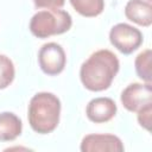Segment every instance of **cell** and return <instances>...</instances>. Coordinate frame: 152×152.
Here are the masks:
<instances>
[{
    "label": "cell",
    "instance_id": "8fae6325",
    "mask_svg": "<svg viewBox=\"0 0 152 152\" xmlns=\"http://www.w3.org/2000/svg\"><path fill=\"white\" fill-rule=\"evenodd\" d=\"M70 4L83 17H96L104 8V0H70Z\"/></svg>",
    "mask_w": 152,
    "mask_h": 152
},
{
    "label": "cell",
    "instance_id": "5b68a950",
    "mask_svg": "<svg viewBox=\"0 0 152 152\" xmlns=\"http://www.w3.org/2000/svg\"><path fill=\"white\" fill-rule=\"evenodd\" d=\"M38 62L40 69L46 75H58L63 71L66 63L65 52L59 44L53 42L46 43L38 52Z\"/></svg>",
    "mask_w": 152,
    "mask_h": 152
},
{
    "label": "cell",
    "instance_id": "30bf717a",
    "mask_svg": "<svg viewBox=\"0 0 152 152\" xmlns=\"http://www.w3.org/2000/svg\"><path fill=\"white\" fill-rule=\"evenodd\" d=\"M21 120L11 112L0 113V141H12L21 134Z\"/></svg>",
    "mask_w": 152,
    "mask_h": 152
},
{
    "label": "cell",
    "instance_id": "7a4b0ae2",
    "mask_svg": "<svg viewBox=\"0 0 152 152\" xmlns=\"http://www.w3.org/2000/svg\"><path fill=\"white\" fill-rule=\"evenodd\" d=\"M61 101L52 93L36 94L28 104V124L39 134L51 133L59 122Z\"/></svg>",
    "mask_w": 152,
    "mask_h": 152
},
{
    "label": "cell",
    "instance_id": "4fadbf2b",
    "mask_svg": "<svg viewBox=\"0 0 152 152\" xmlns=\"http://www.w3.org/2000/svg\"><path fill=\"white\" fill-rule=\"evenodd\" d=\"M13 62L5 55H0V89L7 88L14 80Z\"/></svg>",
    "mask_w": 152,
    "mask_h": 152
},
{
    "label": "cell",
    "instance_id": "ba28073f",
    "mask_svg": "<svg viewBox=\"0 0 152 152\" xmlns=\"http://www.w3.org/2000/svg\"><path fill=\"white\" fill-rule=\"evenodd\" d=\"M86 114L95 124L107 122L116 114V104L109 97H95L87 104Z\"/></svg>",
    "mask_w": 152,
    "mask_h": 152
},
{
    "label": "cell",
    "instance_id": "8992f818",
    "mask_svg": "<svg viewBox=\"0 0 152 152\" xmlns=\"http://www.w3.org/2000/svg\"><path fill=\"white\" fill-rule=\"evenodd\" d=\"M121 103L129 112H138L152 103L151 83H131L121 93Z\"/></svg>",
    "mask_w": 152,
    "mask_h": 152
},
{
    "label": "cell",
    "instance_id": "3957f363",
    "mask_svg": "<svg viewBox=\"0 0 152 152\" xmlns=\"http://www.w3.org/2000/svg\"><path fill=\"white\" fill-rule=\"evenodd\" d=\"M71 15L59 8H48L37 12L30 21V31L38 38H48L53 34H62L70 30Z\"/></svg>",
    "mask_w": 152,
    "mask_h": 152
},
{
    "label": "cell",
    "instance_id": "2e32d148",
    "mask_svg": "<svg viewBox=\"0 0 152 152\" xmlns=\"http://www.w3.org/2000/svg\"><path fill=\"white\" fill-rule=\"evenodd\" d=\"M148 1H150V0H148Z\"/></svg>",
    "mask_w": 152,
    "mask_h": 152
},
{
    "label": "cell",
    "instance_id": "7c38bea8",
    "mask_svg": "<svg viewBox=\"0 0 152 152\" xmlns=\"http://www.w3.org/2000/svg\"><path fill=\"white\" fill-rule=\"evenodd\" d=\"M151 57H152V52L150 49L144 50L142 52H140L135 61H134V66H135V71L138 74V76L147 82L151 83L152 81V72H151Z\"/></svg>",
    "mask_w": 152,
    "mask_h": 152
},
{
    "label": "cell",
    "instance_id": "9c48e42d",
    "mask_svg": "<svg viewBox=\"0 0 152 152\" xmlns=\"http://www.w3.org/2000/svg\"><path fill=\"white\" fill-rule=\"evenodd\" d=\"M125 15L131 21L150 26L152 24V6L148 0H129L125 6Z\"/></svg>",
    "mask_w": 152,
    "mask_h": 152
},
{
    "label": "cell",
    "instance_id": "5bb4252c",
    "mask_svg": "<svg viewBox=\"0 0 152 152\" xmlns=\"http://www.w3.org/2000/svg\"><path fill=\"white\" fill-rule=\"evenodd\" d=\"M151 118H152V103L138 110V121L140 126L146 128L147 131L151 129Z\"/></svg>",
    "mask_w": 152,
    "mask_h": 152
},
{
    "label": "cell",
    "instance_id": "9a60e30c",
    "mask_svg": "<svg viewBox=\"0 0 152 152\" xmlns=\"http://www.w3.org/2000/svg\"><path fill=\"white\" fill-rule=\"evenodd\" d=\"M33 2L38 8H61L65 0H33Z\"/></svg>",
    "mask_w": 152,
    "mask_h": 152
},
{
    "label": "cell",
    "instance_id": "6da1fadb",
    "mask_svg": "<svg viewBox=\"0 0 152 152\" xmlns=\"http://www.w3.org/2000/svg\"><path fill=\"white\" fill-rule=\"evenodd\" d=\"M119 68L120 63L114 52L107 49L97 50L81 65V82L88 90H106L112 84Z\"/></svg>",
    "mask_w": 152,
    "mask_h": 152
},
{
    "label": "cell",
    "instance_id": "52a82bcc",
    "mask_svg": "<svg viewBox=\"0 0 152 152\" xmlns=\"http://www.w3.org/2000/svg\"><path fill=\"white\" fill-rule=\"evenodd\" d=\"M82 152H122L121 140L113 134H88L81 142Z\"/></svg>",
    "mask_w": 152,
    "mask_h": 152
},
{
    "label": "cell",
    "instance_id": "277c9868",
    "mask_svg": "<svg viewBox=\"0 0 152 152\" xmlns=\"http://www.w3.org/2000/svg\"><path fill=\"white\" fill-rule=\"evenodd\" d=\"M109 40L124 55H129L135 51L142 43L141 32L125 23L116 24L109 32Z\"/></svg>",
    "mask_w": 152,
    "mask_h": 152
}]
</instances>
